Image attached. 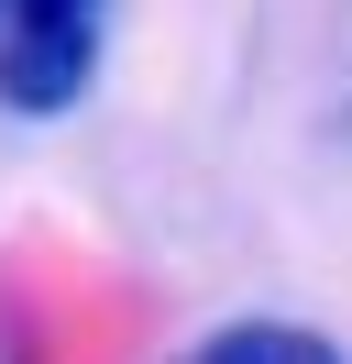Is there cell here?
I'll list each match as a JSON object with an SVG mask.
<instances>
[{"instance_id":"cell-1","label":"cell","mask_w":352,"mask_h":364,"mask_svg":"<svg viewBox=\"0 0 352 364\" xmlns=\"http://www.w3.org/2000/svg\"><path fill=\"white\" fill-rule=\"evenodd\" d=\"M99 67V11L88 0H11L0 11V111L55 122Z\"/></svg>"},{"instance_id":"cell-2","label":"cell","mask_w":352,"mask_h":364,"mask_svg":"<svg viewBox=\"0 0 352 364\" xmlns=\"http://www.w3.org/2000/svg\"><path fill=\"white\" fill-rule=\"evenodd\" d=\"M187 364H352L330 331H297V320H231V331H209Z\"/></svg>"},{"instance_id":"cell-3","label":"cell","mask_w":352,"mask_h":364,"mask_svg":"<svg viewBox=\"0 0 352 364\" xmlns=\"http://www.w3.org/2000/svg\"><path fill=\"white\" fill-rule=\"evenodd\" d=\"M88 11H110V0H88Z\"/></svg>"},{"instance_id":"cell-4","label":"cell","mask_w":352,"mask_h":364,"mask_svg":"<svg viewBox=\"0 0 352 364\" xmlns=\"http://www.w3.org/2000/svg\"><path fill=\"white\" fill-rule=\"evenodd\" d=\"M0 11H11V0H0Z\"/></svg>"}]
</instances>
